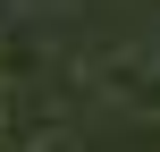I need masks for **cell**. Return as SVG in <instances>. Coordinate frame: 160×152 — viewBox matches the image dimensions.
I'll use <instances>...</instances> for the list:
<instances>
[]
</instances>
